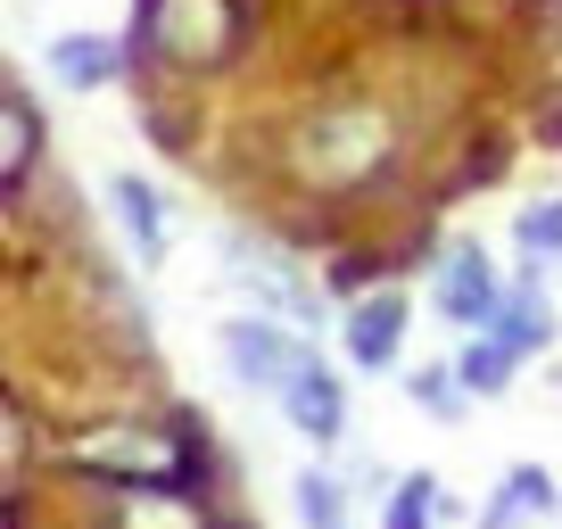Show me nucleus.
I'll use <instances>...</instances> for the list:
<instances>
[{
	"mask_svg": "<svg viewBox=\"0 0 562 529\" xmlns=\"http://www.w3.org/2000/svg\"><path fill=\"white\" fill-rule=\"evenodd\" d=\"M67 472H100V480H124V488H182L199 472V455L175 423L116 414V423H91L67 439Z\"/></svg>",
	"mask_w": 562,
	"mask_h": 529,
	"instance_id": "obj_1",
	"label": "nucleus"
},
{
	"mask_svg": "<svg viewBox=\"0 0 562 529\" xmlns=\"http://www.w3.org/2000/svg\"><path fill=\"white\" fill-rule=\"evenodd\" d=\"M240 34H248L240 0H149V18H140V42L182 75L224 67V58L240 50Z\"/></svg>",
	"mask_w": 562,
	"mask_h": 529,
	"instance_id": "obj_2",
	"label": "nucleus"
},
{
	"mask_svg": "<svg viewBox=\"0 0 562 529\" xmlns=\"http://www.w3.org/2000/svg\"><path fill=\"white\" fill-rule=\"evenodd\" d=\"M306 356H315V348H306V331H299V323H281V315H232L224 323V364L240 372L248 389H265V397H273Z\"/></svg>",
	"mask_w": 562,
	"mask_h": 529,
	"instance_id": "obj_3",
	"label": "nucleus"
},
{
	"mask_svg": "<svg viewBox=\"0 0 562 529\" xmlns=\"http://www.w3.org/2000/svg\"><path fill=\"white\" fill-rule=\"evenodd\" d=\"M496 299H505V273H496V257L480 240H456L430 264V306H439L456 331H480V323L496 315Z\"/></svg>",
	"mask_w": 562,
	"mask_h": 529,
	"instance_id": "obj_4",
	"label": "nucleus"
},
{
	"mask_svg": "<svg viewBox=\"0 0 562 529\" xmlns=\"http://www.w3.org/2000/svg\"><path fill=\"white\" fill-rule=\"evenodd\" d=\"M381 158H389L381 116H323L315 133H299V166L315 182H364Z\"/></svg>",
	"mask_w": 562,
	"mask_h": 529,
	"instance_id": "obj_5",
	"label": "nucleus"
},
{
	"mask_svg": "<svg viewBox=\"0 0 562 529\" xmlns=\"http://www.w3.org/2000/svg\"><path fill=\"white\" fill-rule=\"evenodd\" d=\"M273 406H281V423L299 430L306 447H339L348 439V389H339V372L323 364V356H306V364L273 389Z\"/></svg>",
	"mask_w": 562,
	"mask_h": 529,
	"instance_id": "obj_6",
	"label": "nucleus"
},
{
	"mask_svg": "<svg viewBox=\"0 0 562 529\" xmlns=\"http://www.w3.org/2000/svg\"><path fill=\"white\" fill-rule=\"evenodd\" d=\"M405 323H414V299L405 290H364L339 315V348H348L356 372H389L405 356Z\"/></svg>",
	"mask_w": 562,
	"mask_h": 529,
	"instance_id": "obj_7",
	"label": "nucleus"
},
{
	"mask_svg": "<svg viewBox=\"0 0 562 529\" xmlns=\"http://www.w3.org/2000/svg\"><path fill=\"white\" fill-rule=\"evenodd\" d=\"M108 215H116L124 248H133L140 264H166V248H175V224H166V199L149 191L140 175H108Z\"/></svg>",
	"mask_w": 562,
	"mask_h": 529,
	"instance_id": "obj_8",
	"label": "nucleus"
},
{
	"mask_svg": "<svg viewBox=\"0 0 562 529\" xmlns=\"http://www.w3.org/2000/svg\"><path fill=\"white\" fill-rule=\"evenodd\" d=\"M480 331L496 339V348L521 364V356H546L554 348V306H546V290H538V273H521V290H505L496 299V315L480 323Z\"/></svg>",
	"mask_w": 562,
	"mask_h": 529,
	"instance_id": "obj_9",
	"label": "nucleus"
},
{
	"mask_svg": "<svg viewBox=\"0 0 562 529\" xmlns=\"http://www.w3.org/2000/svg\"><path fill=\"white\" fill-rule=\"evenodd\" d=\"M232 282L257 299V315H281V323H299V331L315 323V290H306L281 257H257V248H240V257H232Z\"/></svg>",
	"mask_w": 562,
	"mask_h": 529,
	"instance_id": "obj_10",
	"label": "nucleus"
},
{
	"mask_svg": "<svg viewBox=\"0 0 562 529\" xmlns=\"http://www.w3.org/2000/svg\"><path fill=\"white\" fill-rule=\"evenodd\" d=\"M562 513V488L538 472V463H513L505 480H496V496L480 505V529H538Z\"/></svg>",
	"mask_w": 562,
	"mask_h": 529,
	"instance_id": "obj_11",
	"label": "nucleus"
},
{
	"mask_svg": "<svg viewBox=\"0 0 562 529\" xmlns=\"http://www.w3.org/2000/svg\"><path fill=\"white\" fill-rule=\"evenodd\" d=\"M50 75L67 91H108L124 75V42L116 34H58L50 42Z\"/></svg>",
	"mask_w": 562,
	"mask_h": 529,
	"instance_id": "obj_12",
	"label": "nucleus"
},
{
	"mask_svg": "<svg viewBox=\"0 0 562 529\" xmlns=\"http://www.w3.org/2000/svg\"><path fill=\"white\" fill-rule=\"evenodd\" d=\"M447 364H456V381L472 389V406H480V397H505V389H513V356L496 348L488 331H463V348L447 356Z\"/></svg>",
	"mask_w": 562,
	"mask_h": 529,
	"instance_id": "obj_13",
	"label": "nucleus"
},
{
	"mask_svg": "<svg viewBox=\"0 0 562 529\" xmlns=\"http://www.w3.org/2000/svg\"><path fill=\"white\" fill-rule=\"evenodd\" d=\"M405 397H414L430 423H447V430L472 414V389L456 381V364H414V372H405Z\"/></svg>",
	"mask_w": 562,
	"mask_h": 529,
	"instance_id": "obj_14",
	"label": "nucleus"
},
{
	"mask_svg": "<svg viewBox=\"0 0 562 529\" xmlns=\"http://www.w3.org/2000/svg\"><path fill=\"white\" fill-rule=\"evenodd\" d=\"M116 529H207L199 505H182V488H133L116 505Z\"/></svg>",
	"mask_w": 562,
	"mask_h": 529,
	"instance_id": "obj_15",
	"label": "nucleus"
},
{
	"mask_svg": "<svg viewBox=\"0 0 562 529\" xmlns=\"http://www.w3.org/2000/svg\"><path fill=\"white\" fill-rule=\"evenodd\" d=\"M513 248H521V273H546V264L562 257V199H538V207L513 215Z\"/></svg>",
	"mask_w": 562,
	"mask_h": 529,
	"instance_id": "obj_16",
	"label": "nucleus"
},
{
	"mask_svg": "<svg viewBox=\"0 0 562 529\" xmlns=\"http://www.w3.org/2000/svg\"><path fill=\"white\" fill-rule=\"evenodd\" d=\"M439 513H447L439 480H430V472H405V488H389V505H381V529H430Z\"/></svg>",
	"mask_w": 562,
	"mask_h": 529,
	"instance_id": "obj_17",
	"label": "nucleus"
},
{
	"mask_svg": "<svg viewBox=\"0 0 562 529\" xmlns=\"http://www.w3.org/2000/svg\"><path fill=\"white\" fill-rule=\"evenodd\" d=\"M34 149H42L34 116H25L18 100H0V191H18V182H25V166H34Z\"/></svg>",
	"mask_w": 562,
	"mask_h": 529,
	"instance_id": "obj_18",
	"label": "nucleus"
},
{
	"mask_svg": "<svg viewBox=\"0 0 562 529\" xmlns=\"http://www.w3.org/2000/svg\"><path fill=\"white\" fill-rule=\"evenodd\" d=\"M299 521L306 529H348V488L331 472H299Z\"/></svg>",
	"mask_w": 562,
	"mask_h": 529,
	"instance_id": "obj_19",
	"label": "nucleus"
},
{
	"mask_svg": "<svg viewBox=\"0 0 562 529\" xmlns=\"http://www.w3.org/2000/svg\"><path fill=\"white\" fill-rule=\"evenodd\" d=\"M18 455H25V414L0 397V472H18Z\"/></svg>",
	"mask_w": 562,
	"mask_h": 529,
	"instance_id": "obj_20",
	"label": "nucleus"
}]
</instances>
